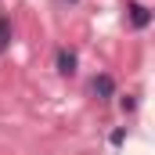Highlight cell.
Instances as JSON below:
<instances>
[{
    "mask_svg": "<svg viewBox=\"0 0 155 155\" xmlns=\"http://www.w3.org/2000/svg\"><path fill=\"white\" fill-rule=\"evenodd\" d=\"M130 25L134 29H148L152 25V7H144V4H137V0H130Z\"/></svg>",
    "mask_w": 155,
    "mask_h": 155,
    "instance_id": "obj_1",
    "label": "cell"
},
{
    "mask_svg": "<svg viewBox=\"0 0 155 155\" xmlns=\"http://www.w3.org/2000/svg\"><path fill=\"white\" fill-rule=\"evenodd\" d=\"M54 61H58V72H61V76H72V72H76V51H69V47H58Z\"/></svg>",
    "mask_w": 155,
    "mask_h": 155,
    "instance_id": "obj_2",
    "label": "cell"
},
{
    "mask_svg": "<svg viewBox=\"0 0 155 155\" xmlns=\"http://www.w3.org/2000/svg\"><path fill=\"white\" fill-rule=\"evenodd\" d=\"M90 87H94V94H97V97H116V79L108 76V72H97Z\"/></svg>",
    "mask_w": 155,
    "mask_h": 155,
    "instance_id": "obj_3",
    "label": "cell"
},
{
    "mask_svg": "<svg viewBox=\"0 0 155 155\" xmlns=\"http://www.w3.org/2000/svg\"><path fill=\"white\" fill-rule=\"evenodd\" d=\"M7 43H11V22H7V18H0V51H4Z\"/></svg>",
    "mask_w": 155,
    "mask_h": 155,
    "instance_id": "obj_4",
    "label": "cell"
},
{
    "mask_svg": "<svg viewBox=\"0 0 155 155\" xmlns=\"http://www.w3.org/2000/svg\"><path fill=\"white\" fill-rule=\"evenodd\" d=\"M72 4H76V0H72Z\"/></svg>",
    "mask_w": 155,
    "mask_h": 155,
    "instance_id": "obj_5",
    "label": "cell"
}]
</instances>
